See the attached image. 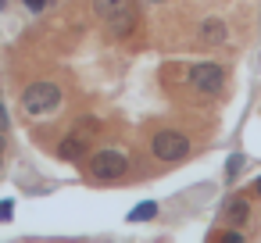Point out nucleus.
<instances>
[{"label":"nucleus","instance_id":"1","mask_svg":"<svg viewBox=\"0 0 261 243\" xmlns=\"http://www.w3.org/2000/svg\"><path fill=\"white\" fill-rule=\"evenodd\" d=\"M58 104H61V90H58L54 83H33V86L22 93V111H25V115H36V118L58 111Z\"/></svg>","mask_w":261,"mask_h":243},{"label":"nucleus","instance_id":"2","mask_svg":"<svg viewBox=\"0 0 261 243\" xmlns=\"http://www.w3.org/2000/svg\"><path fill=\"white\" fill-rule=\"evenodd\" d=\"M125 168H129V157H125L122 150H100V154H93V157H90V175H93V179H100V182L118 179Z\"/></svg>","mask_w":261,"mask_h":243},{"label":"nucleus","instance_id":"3","mask_svg":"<svg viewBox=\"0 0 261 243\" xmlns=\"http://www.w3.org/2000/svg\"><path fill=\"white\" fill-rule=\"evenodd\" d=\"M150 150H154L158 161H179V157H186L190 140H186L182 132H175V129H165V132H158V136L150 140Z\"/></svg>","mask_w":261,"mask_h":243},{"label":"nucleus","instance_id":"4","mask_svg":"<svg viewBox=\"0 0 261 243\" xmlns=\"http://www.w3.org/2000/svg\"><path fill=\"white\" fill-rule=\"evenodd\" d=\"M190 83H193V90L215 97V93L222 90V83H225V72H222V65L204 61V65H193V68H190Z\"/></svg>","mask_w":261,"mask_h":243},{"label":"nucleus","instance_id":"5","mask_svg":"<svg viewBox=\"0 0 261 243\" xmlns=\"http://www.w3.org/2000/svg\"><path fill=\"white\" fill-rule=\"evenodd\" d=\"M90 132H93V125H79L68 140H61V147H58V154L65 157V161H79L86 150H90Z\"/></svg>","mask_w":261,"mask_h":243},{"label":"nucleus","instance_id":"6","mask_svg":"<svg viewBox=\"0 0 261 243\" xmlns=\"http://www.w3.org/2000/svg\"><path fill=\"white\" fill-rule=\"evenodd\" d=\"M133 25H136V11H133V8H125V11H118V15H111V18H108L111 36H129V33H133Z\"/></svg>","mask_w":261,"mask_h":243},{"label":"nucleus","instance_id":"7","mask_svg":"<svg viewBox=\"0 0 261 243\" xmlns=\"http://www.w3.org/2000/svg\"><path fill=\"white\" fill-rule=\"evenodd\" d=\"M200 40H204V43H222V40H225V25H222L218 18H207V22L200 25Z\"/></svg>","mask_w":261,"mask_h":243},{"label":"nucleus","instance_id":"8","mask_svg":"<svg viewBox=\"0 0 261 243\" xmlns=\"http://www.w3.org/2000/svg\"><path fill=\"white\" fill-rule=\"evenodd\" d=\"M125 8H129V0H93V11H97L100 18H111V15L125 11Z\"/></svg>","mask_w":261,"mask_h":243},{"label":"nucleus","instance_id":"9","mask_svg":"<svg viewBox=\"0 0 261 243\" xmlns=\"http://www.w3.org/2000/svg\"><path fill=\"white\" fill-rule=\"evenodd\" d=\"M225 214H229V225H243V222H247V214H250V207H247V200H243V197H236V200L229 204V211H225Z\"/></svg>","mask_w":261,"mask_h":243},{"label":"nucleus","instance_id":"10","mask_svg":"<svg viewBox=\"0 0 261 243\" xmlns=\"http://www.w3.org/2000/svg\"><path fill=\"white\" fill-rule=\"evenodd\" d=\"M154 214H158V204L147 200V204H136V207L129 211V222H147V218H154Z\"/></svg>","mask_w":261,"mask_h":243},{"label":"nucleus","instance_id":"11","mask_svg":"<svg viewBox=\"0 0 261 243\" xmlns=\"http://www.w3.org/2000/svg\"><path fill=\"white\" fill-rule=\"evenodd\" d=\"M243 172V154H236V157H229V165H225V175L232 179V175H240Z\"/></svg>","mask_w":261,"mask_h":243},{"label":"nucleus","instance_id":"12","mask_svg":"<svg viewBox=\"0 0 261 243\" xmlns=\"http://www.w3.org/2000/svg\"><path fill=\"white\" fill-rule=\"evenodd\" d=\"M8 129H11V118H8V107H4V104H0V136H4Z\"/></svg>","mask_w":261,"mask_h":243},{"label":"nucleus","instance_id":"13","mask_svg":"<svg viewBox=\"0 0 261 243\" xmlns=\"http://www.w3.org/2000/svg\"><path fill=\"white\" fill-rule=\"evenodd\" d=\"M11 214H15V204H11V200H4V204H0V222H8Z\"/></svg>","mask_w":261,"mask_h":243},{"label":"nucleus","instance_id":"14","mask_svg":"<svg viewBox=\"0 0 261 243\" xmlns=\"http://www.w3.org/2000/svg\"><path fill=\"white\" fill-rule=\"evenodd\" d=\"M43 4H47V0H25V8H29V11H40Z\"/></svg>","mask_w":261,"mask_h":243},{"label":"nucleus","instance_id":"15","mask_svg":"<svg viewBox=\"0 0 261 243\" xmlns=\"http://www.w3.org/2000/svg\"><path fill=\"white\" fill-rule=\"evenodd\" d=\"M254 190H257V193H261V179H257V182H254Z\"/></svg>","mask_w":261,"mask_h":243},{"label":"nucleus","instance_id":"16","mask_svg":"<svg viewBox=\"0 0 261 243\" xmlns=\"http://www.w3.org/2000/svg\"><path fill=\"white\" fill-rule=\"evenodd\" d=\"M150 4H165V0H150Z\"/></svg>","mask_w":261,"mask_h":243},{"label":"nucleus","instance_id":"17","mask_svg":"<svg viewBox=\"0 0 261 243\" xmlns=\"http://www.w3.org/2000/svg\"><path fill=\"white\" fill-rule=\"evenodd\" d=\"M0 8H4V0H0Z\"/></svg>","mask_w":261,"mask_h":243}]
</instances>
